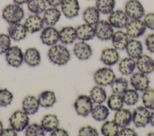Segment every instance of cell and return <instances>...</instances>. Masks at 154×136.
<instances>
[{
	"label": "cell",
	"mask_w": 154,
	"mask_h": 136,
	"mask_svg": "<svg viewBox=\"0 0 154 136\" xmlns=\"http://www.w3.org/2000/svg\"><path fill=\"white\" fill-rule=\"evenodd\" d=\"M48 56L52 63L61 66L66 64L70 61V53L63 44H56L50 47L48 52Z\"/></svg>",
	"instance_id": "cell-1"
},
{
	"label": "cell",
	"mask_w": 154,
	"mask_h": 136,
	"mask_svg": "<svg viewBox=\"0 0 154 136\" xmlns=\"http://www.w3.org/2000/svg\"><path fill=\"white\" fill-rule=\"evenodd\" d=\"M2 17L8 24L20 22L25 17V11L21 5L13 2L3 8Z\"/></svg>",
	"instance_id": "cell-2"
},
{
	"label": "cell",
	"mask_w": 154,
	"mask_h": 136,
	"mask_svg": "<svg viewBox=\"0 0 154 136\" xmlns=\"http://www.w3.org/2000/svg\"><path fill=\"white\" fill-rule=\"evenodd\" d=\"M124 11L131 19H141L146 14L144 7L139 0H128Z\"/></svg>",
	"instance_id": "cell-3"
},
{
	"label": "cell",
	"mask_w": 154,
	"mask_h": 136,
	"mask_svg": "<svg viewBox=\"0 0 154 136\" xmlns=\"http://www.w3.org/2000/svg\"><path fill=\"white\" fill-rule=\"evenodd\" d=\"M29 122V115L23 110H16L9 118L10 126L17 132L23 131L28 126Z\"/></svg>",
	"instance_id": "cell-4"
},
{
	"label": "cell",
	"mask_w": 154,
	"mask_h": 136,
	"mask_svg": "<svg viewBox=\"0 0 154 136\" xmlns=\"http://www.w3.org/2000/svg\"><path fill=\"white\" fill-rule=\"evenodd\" d=\"M74 107L78 115L86 117L91 112L93 101L89 95L82 94L76 98L74 102Z\"/></svg>",
	"instance_id": "cell-5"
},
{
	"label": "cell",
	"mask_w": 154,
	"mask_h": 136,
	"mask_svg": "<svg viewBox=\"0 0 154 136\" xmlns=\"http://www.w3.org/2000/svg\"><path fill=\"white\" fill-rule=\"evenodd\" d=\"M115 78L116 75L113 69L107 67L99 68L93 74V79L95 83L102 86L110 85Z\"/></svg>",
	"instance_id": "cell-6"
},
{
	"label": "cell",
	"mask_w": 154,
	"mask_h": 136,
	"mask_svg": "<svg viewBox=\"0 0 154 136\" xmlns=\"http://www.w3.org/2000/svg\"><path fill=\"white\" fill-rule=\"evenodd\" d=\"M5 54L7 64L13 67H19L24 61V53L18 46H11Z\"/></svg>",
	"instance_id": "cell-7"
},
{
	"label": "cell",
	"mask_w": 154,
	"mask_h": 136,
	"mask_svg": "<svg viewBox=\"0 0 154 136\" xmlns=\"http://www.w3.org/2000/svg\"><path fill=\"white\" fill-rule=\"evenodd\" d=\"M125 29L129 38H138L145 33L147 28L142 19H131Z\"/></svg>",
	"instance_id": "cell-8"
},
{
	"label": "cell",
	"mask_w": 154,
	"mask_h": 136,
	"mask_svg": "<svg viewBox=\"0 0 154 136\" xmlns=\"http://www.w3.org/2000/svg\"><path fill=\"white\" fill-rule=\"evenodd\" d=\"M96 37L102 41H108L111 39L114 32V28L108 20H100L94 25Z\"/></svg>",
	"instance_id": "cell-9"
},
{
	"label": "cell",
	"mask_w": 154,
	"mask_h": 136,
	"mask_svg": "<svg viewBox=\"0 0 154 136\" xmlns=\"http://www.w3.org/2000/svg\"><path fill=\"white\" fill-rule=\"evenodd\" d=\"M108 21L114 28L122 29L126 28L129 18L124 10L114 9L108 14Z\"/></svg>",
	"instance_id": "cell-10"
},
{
	"label": "cell",
	"mask_w": 154,
	"mask_h": 136,
	"mask_svg": "<svg viewBox=\"0 0 154 136\" xmlns=\"http://www.w3.org/2000/svg\"><path fill=\"white\" fill-rule=\"evenodd\" d=\"M150 113L144 106H137L132 113V121L138 128L144 127L149 123Z\"/></svg>",
	"instance_id": "cell-11"
},
{
	"label": "cell",
	"mask_w": 154,
	"mask_h": 136,
	"mask_svg": "<svg viewBox=\"0 0 154 136\" xmlns=\"http://www.w3.org/2000/svg\"><path fill=\"white\" fill-rule=\"evenodd\" d=\"M40 38L43 44L52 46L59 41V31L54 26L47 25L42 29Z\"/></svg>",
	"instance_id": "cell-12"
},
{
	"label": "cell",
	"mask_w": 154,
	"mask_h": 136,
	"mask_svg": "<svg viewBox=\"0 0 154 136\" xmlns=\"http://www.w3.org/2000/svg\"><path fill=\"white\" fill-rule=\"evenodd\" d=\"M23 24L28 33L34 34L42 31L45 23L40 14H32L26 18Z\"/></svg>",
	"instance_id": "cell-13"
},
{
	"label": "cell",
	"mask_w": 154,
	"mask_h": 136,
	"mask_svg": "<svg viewBox=\"0 0 154 136\" xmlns=\"http://www.w3.org/2000/svg\"><path fill=\"white\" fill-rule=\"evenodd\" d=\"M62 14L67 19H73L78 16L80 10L79 0H63L60 5Z\"/></svg>",
	"instance_id": "cell-14"
},
{
	"label": "cell",
	"mask_w": 154,
	"mask_h": 136,
	"mask_svg": "<svg viewBox=\"0 0 154 136\" xmlns=\"http://www.w3.org/2000/svg\"><path fill=\"white\" fill-rule=\"evenodd\" d=\"M130 83L137 91L143 92L149 88L150 80L146 74L139 71L132 74L130 77Z\"/></svg>",
	"instance_id": "cell-15"
},
{
	"label": "cell",
	"mask_w": 154,
	"mask_h": 136,
	"mask_svg": "<svg viewBox=\"0 0 154 136\" xmlns=\"http://www.w3.org/2000/svg\"><path fill=\"white\" fill-rule=\"evenodd\" d=\"M28 32L24 24L20 22L8 24L7 27V34L11 40L15 41H20L25 39Z\"/></svg>",
	"instance_id": "cell-16"
},
{
	"label": "cell",
	"mask_w": 154,
	"mask_h": 136,
	"mask_svg": "<svg viewBox=\"0 0 154 136\" xmlns=\"http://www.w3.org/2000/svg\"><path fill=\"white\" fill-rule=\"evenodd\" d=\"M73 53L75 56L79 60L88 59L92 55V49L90 45L84 41L76 42L73 47Z\"/></svg>",
	"instance_id": "cell-17"
},
{
	"label": "cell",
	"mask_w": 154,
	"mask_h": 136,
	"mask_svg": "<svg viewBox=\"0 0 154 136\" xmlns=\"http://www.w3.org/2000/svg\"><path fill=\"white\" fill-rule=\"evenodd\" d=\"M61 15V10L58 8L57 7L50 6L43 12L42 17L46 25L55 26L60 20Z\"/></svg>",
	"instance_id": "cell-18"
},
{
	"label": "cell",
	"mask_w": 154,
	"mask_h": 136,
	"mask_svg": "<svg viewBox=\"0 0 154 136\" xmlns=\"http://www.w3.org/2000/svg\"><path fill=\"white\" fill-rule=\"evenodd\" d=\"M119 52L114 47L104 49L101 53L100 59L102 63L107 66H112L119 61Z\"/></svg>",
	"instance_id": "cell-19"
},
{
	"label": "cell",
	"mask_w": 154,
	"mask_h": 136,
	"mask_svg": "<svg viewBox=\"0 0 154 136\" xmlns=\"http://www.w3.org/2000/svg\"><path fill=\"white\" fill-rule=\"evenodd\" d=\"M77 38L80 41H87L93 39L95 37L94 26L84 23L76 28Z\"/></svg>",
	"instance_id": "cell-20"
},
{
	"label": "cell",
	"mask_w": 154,
	"mask_h": 136,
	"mask_svg": "<svg viewBox=\"0 0 154 136\" xmlns=\"http://www.w3.org/2000/svg\"><path fill=\"white\" fill-rule=\"evenodd\" d=\"M136 67L139 71L146 74L154 71V60L147 55H142L137 59Z\"/></svg>",
	"instance_id": "cell-21"
},
{
	"label": "cell",
	"mask_w": 154,
	"mask_h": 136,
	"mask_svg": "<svg viewBox=\"0 0 154 136\" xmlns=\"http://www.w3.org/2000/svg\"><path fill=\"white\" fill-rule=\"evenodd\" d=\"M113 120L120 128L128 126L132 121V113L128 108H122L116 111Z\"/></svg>",
	"instance_id": "cell-22"
},
{
	"label": "cell",
	"mask_w": 154,
	"mask_h": 136,
	"mask_svg": "<svg viewBox=\"0 0 154 136\" xmlns=\"http://www.w3.org/2000/svg\"><path fill=\"white\" fill-rule=\"evenodd\" d=\"M125 50L128 56L134 59H137L143 55V44L137 38H130L126 45Z\"/></svg>",
	"instance_id": "cell-23"
},
{
	"label": "cell",
	"mask_w": 154,
	"mask_h": 136,
	"mask_svg": "<svg viewBox=\"0 0 154 136\" xmlns=\"http://www.w3.org/2000/svg\"><path fill=\"white\" fill-rule=\"evenodd\" d=\"M59 41L63 44H72L76 39V28L72 26H66L59 31Z\"/></svg>",
	"instance_id": "cell-24"
},
{
	"label": "cell",
	"mask_w": 154,
	"mask_h": 136,
	"mask_svg": "<svg viewBox=\"0 0 154 136\" xmlns=\"http://www.w3.org/2000/svg\"><path fill=\"white\" fill-rule=\"evenodd\" d=\"M129 39L126 32L122 29H119L114 31L111 40L112 44L115 49L117 50H123L125 49Z\"/></svg>",
	"instance_id": "cell-25"
},
{
	"label": "cell",
	"mask_w": 154,
	"mask_h": 136,
	"mask_svg": "<svg viewBox=\"0 0 154 136\" xmlns=\"http://www.w3.org/2000/svg\"><path fill=\"white\" fill-rule=\"evenodd\" d=\"M38 98L34 95H28L25 96L22 102V110L28 115L35 114L40 107Z\"/></svg>",
	"instance_id": "cell-26"
},
{
	"label": "cell",
	"mask_w": 154,
	"mask_h": 136,
	"mask_svg": "<svg viewBox=\"0 0 154 136\" xmlns=\"http://www.w3.org/2000/svg\"><path fill=\"white\" fill-rule=\"evenodd\" d=\"M42 58L39 50L35 47L28 48L24 53V62L29 66L34 67L41 62Z\"/></svg>",
	"instance_id": "cell-27"
},
{
	"label": "cell",
	"mask_w": 154,
	"mask_h": 136,
	"mask_svg": "<svg viewBox=\"0 0 154 136\" xmlns=\"http://www.w3.org/2000/svg\"><path fill=\"white\" fill-rule=\"evenodd\" d=\"M100 13L95 6L87 7L82 13V18L85 23L95 25L100 20Z\"/></svg>",
	"instance_id": "cell-28"
},
{
	"label": "cell",
	"mask_w": 154,
	"mask_h": 136,
	"mask_svg": "<svg viewBox=\"0 0 154 136\" xmlns=\"http://www.w3.org/2000/svg\"><path fill=\"white\" fill-rule=\"evenodd\" d=\"M37 98L40 105L44 108L52 107L57 101V97L55 92L50 90H46L42 92L38 95Z\"/></svg>",
	"instance_id": "cell-29"
},
{
	"label": "cell",
	"mask_w": 154,
	"mask_h": 136,
	"mask_svg": "<svg viewBox=\"0 0 154 136\" xmlns=\"http://www.w3.org/2000/svg\"><path fill=\"white\" fill-rule=\"evenodd\" d=\"M136 67V61L134 58L125 57L119 62V71L122 74L128 75L132 74Z\"/></svg>",
	"instance_id": "cell-30"
},
{
	"label": "cell",
	"mask_w": 154,
	"mask_h": 136,
	"mask_svg": "<svg viewBox=\"0 0 154 136\" xmlns=\"http://www.w3.org/2000/svg\"><path fill=\"white\" fill-rule=\"evenodd\" d=\"M59 125V120L57 115L54 114H47L45 115L42 120L41 125L45 132H51L57 128Z\"/></svg>",
	"instance_id": "cell-31"
},
{
	"label": "cell",
	"mask_w": 154,
	"mask_h": 136,
	"mask_svg": "<svg viewBox=\"0 0 154 136\" xmlns=\"http://www.w3.org/2000/svg\"><path fill=\"white\" fill-rule=\"evenodd\" d=\"M96 104H102L107 98V94L105 89L100 85H96L93 86L90 92L89 95Z\"/></svg>",
	"instance_id": "cell-32"
},
{
	"label": "cell",
	"mask_w": 154,
	"mask_h": 136,
	"mask_svg": "<svg viewBox=\"0 0 154 136\" xmlns=\"http://www.w3.org/2000/svg\"><path fill=\"white\" fill-rule=\"evenodd\" d=\"M93 118L97 121L106 120L109 114V108L102 104H97L93 106L91 112Z\"/></svg>",
	"instance_id": "cell-33"
},
{
	"label": "cell",
	"mask_w": 154,
	"mask_h": 136,
	"mask_svg": "<svg viewBox=\"0 0 154 136\" xmlns=\"http://www.w3.org/2000/svg\"><path fill=\"white\" fill-rule=\"evenodd\" d=\"M116 0H95V7L103 14L108 15L115 8Z\"/></svg>",
	"instance_id": "cell-34"
},
{
	"label": "cell",
	"mask_w": 154,
	"mask_h": 136,
	"mask_svg": "<svg viewBox=\"0 0 154 136\" xmlns=\"http://www.w3.org/2000/svg\"><path fill=\"white\" fill-rule=\"evenodd\" d=\"M27 8L32 14H43L47 8V3L45 0H29L27 4Z\"/></svg>",
	"instance_id": "cell-35"
},
{
	"label": "cell",
	"mask_w": 154,
	"mask_h": 136,
	"mask_svg": "<svg viewBox=\"0 0 154 136\" xmlns=\"http://www.w3.org/2000/svg\"><path fill=\"white\" fill-rule=\"evenodd\" d=\"M110 86L113 93L121 95L128 89V81L125 77H119L115 78Z\"/></svg>",
	"instance_id": "cell-36"
},
{
	"label": "cell",
	"mask_w": 154,
	"mask_h": 136,
	"mask_svg": "<svg viewBox=\"0 0 154 136\" xmlns=\"http://www.w3.org/2000/svg\"><path fill=\"white\" fill-rule=\"evenodd\" d=\"M119 128L114 120H106L102 125L100 131L105 136H116L119 134Z\"/></svg>",
	"instance_id": "cell-37"
},
{
	"label": "cell",
	"mask_w": 154,
	"mask_h": 136,
	"mask_svg": "<svg viewBox=\"0 0 154 136\" xmlns=\"http://www.w3.org/2000/svg\"><path fill=\"white\" fill-rule=\"evenodd\" d=\"M124 104V101L120 94L113 93L107 99V106L111 110L117 111L123 108Z\"/></svg>",
	"instance_id": "cell-38"
},
{
	"label": "cell",
	"mask_w": 154,
	"mask_h": 136,
	"mask_svg": "<svg viewBox=\"0 0 154 136\" xmlns=\"http://www.w3.org/2000/svg\"><path fill=\"white\" fill-rule=\"evenodd\" d=\"M124 103L127 105H134L139 100V94L135 89H128L122 94Z\"/></svg>",
	"instance_id": "cell-39"
},
{
	"label": "cell",
	"mask_w": 154,
	"mask_h": 136,
	"mask_svg": "<svg viewBox=\"0 0 154 136\" xmlns=\"http://www.w3.org/2000/svg\"><path fill=\"white\" fill-rule=\"evenodd\" d=\"M141 99L144 107L149 110H154V89L148 88L143 91Z\"/></svg>",
	"instance_id": "cell-40"
},
{
	"label": "cell",
	"mask_w": 154,
	"mask_h": 136,
	"mask_svg": "<svg viewBox=\"0 0 154 136\" xmlns=\"http://www.w3.org/2000/svg\"><path fill=\"white\" fill-rule=\"evenodd\" d=\"M25 135L27 136H44L45 131L41 124L33 123L29 124L26 128Z\"/></svg>",
	"instance_id": "cell-41"
},
{
	"label": "cell",
	"mask_w": 154,
	"mask_h": 136,
	"mask_svg": "<svg viewBox=\"0 0 154 136\" xmlns=\"http://www.w3.org/2000/svg\"><path fill=\"white\" fill-rule=\"evenodd\" d=\"M13 99V93L7 88L0 89V106L6 107L10 105Z\"/></svg>",
	"instance_id": "cell-42"
},
{
	"label": "cell",
	"mask_w": 154,
	"mask_h": 136,
	"mask_svg": "<svg viewBox=\"0 0 154 136\" xmlns=\"http://www.w3.org/2000/svg\"><path fill=\"white\" fill-rule=\"evenodd\" d=\"M11 39L7 34H0V55L5 53L10 47Z\"/></svg>",
	"instance_id": "cell-43"
},
{
	"label": "cell",
	"mask_w": 154,
	"mask_h": 136,
	"mask_svg": "<svg viewBox=\"0 0 154 136\" xmlns=\"http://www.w3.org/2000/svg\"><path fill=\"white\" fill-rule=\"evenodd\" d=\"M78 135L80 136H97L99 132L95 128L90 125H86L79 129Z\"/></svg>",
	"instance_id": "cell-44"
},
{
	"label": "cell",
	"mask_w": 154,
	"mask_h": 136,
	"mask_svg": "<svg viewBox=\"0 0 154 136\" xmlns=\"http://www.w3.org/2000/svg\"><path fill=\"white\" fill-rule=\"evenodd\" d=\"M147 28L154 30V13L150 12L146 13L143 19Z\"/></svg>",
	"instance_id": "cell-45"
},
{
	"label": "cell",
	"mask_w": 154,
	"mask_h": 136,
	"mask_svg": "<svg viewBox=\"0 0 154 136\" xmlns=\"http://www.w3.org/2000/svg\"><path fill=\"white\" fill-rule=\"evenodd\" d=\"M145 45L150 52L154 53V32L149 34L146 37Z\"/></svg>",
	"instance_id": "cell-46"
},
{
	"label": "cell",
	"mask_w": 154,
	"mask_h": 136,
	"mask_svg": "<svg viewBox=\"0 0 154 136\" xmlns=\"http://www.w3.org/2000/svg\"><path fill=\"white\" fill-rule=\"evenodd\" d=\"M118 135L119 136H136L137 135V133L134 129L126 126V127L121 128L120 130H119V131Z\"/></svg>",
	"instance_id": "cell-47"
},
{
	"label": "cell",
	"mask_w": 154,
	"mask_h": 136,
	"mask_svg": "<svg viewBox=\"0 0 154 136\" xmlns=\"http://www.w3.org/2000/svg\"><path fill=\"white\" fill-rule=\"evenodd\" d=\"M17 132L12 127L4 128L0 133L1 136H16L17 135Z\"/></svg>",
	"instance_id": "cell-48"
},
{
	"label": "cell",
	"mask_w": 154,
	"mask_h": 136,
	"mask_svg": "<svg viewBox=\"0 0 154 136\" xmlns=\"http://www.w3.org/2000/svg\"><path fill=\"white\" fill-rule=\"evenodd\" d=\"M50 135L51 136H68L69 134L66 129L57 127L51 132Z\"/></svg>",
	"instance_id": "cell-49"
},
{
	"label": "cell",
	"mask_w": 154,
	"mask_h": 136,
	"mask_svg": "<svg viewBox=\"0 0 154 136\" xmlns=\"http://www.w3.org/2000/svg\"><path fill=\"white\" fill-rule=\"evenodd\" d=\"M47 4L52 7H58L60 6L63 0H45Z\"/></svg>",
	"instance_id": "cell-50"
},
{
	"label": "cell",
	"mask_w": 154,
	"mask_h": 136,
	"mask_svg": "<svg viewBox=\"0 0 154 136\" xmlns=\"http://www.w3.org/2000/svg\"><path fill=\"white\" fill-rule=\"evenodd\" d=\"M29 0H13L14 3L17 4L19 5H23V4H26L27 2L29 1Z\"/></svg>",
	"instance_id": "cell-51"
},
{
	"label": "cell",
	"mask_w": 154,
	"mask_h": 136,
	"mask_svg": "<svg viewBox=\"0 0 154 136\" xmlns=\"http://www.w3.org/2000/svg\"><path fill=\"white\" fill-rule=\"evenodd\" d=\"M149 123H150V125H151L152 126L154 127V110L150 113Z\"/></svg>",
	"instance_id": "cell-52"
},
{
	"label": "cell",
	"mask_w": 154,
	"mask_h": 136,
	"mask_svg": "<svg viewBox=\"0 0 154 136\" xmlns=\"http://www.w3.org/2000/svg\"><path fill=\"white\" fill-rule=\"evenodd\" d=\"M4 129V125H3V123L2 122V121L0 120V133L2 131V130Z\"/></svg>",
	"instance_id": "cell-53"
},
{
	"label": "cell",
	"mask_w": 154,
	"mask_h": 136,
	"mask_svg": "<svg viewBox=\"0 0 154 136\" xmlns=\"http://www.w3.org/2000/svg\"><path fill=\"white\" fill-rule=\"evenodd\" d=\"M147 135H154V132H149V134H148Z\"/></svg>",
	"instance_id": "cell-54"
}]
</instances>
